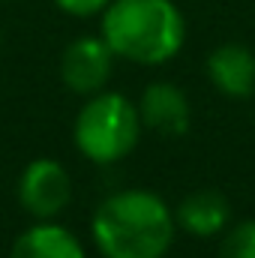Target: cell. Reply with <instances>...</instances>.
<instances>
[{
    "label": "cell",
    "instance_id": "cell-5",
    "mask_svg": "<svg viewBox=\"0 0 255 258\" xmlns=\"http://www.w3.org/2000/svg\"><path fill=\"white\" fill-rule=\"evenodd\" d=\"M114 51L102 36H78L63 48L60 57V78L72 93L93 96L105 90L114 72Z\"/></svg>",
    "mask_w": 255,
    "mask_h": 258
},
{
    "label": "cell",
    "instance_id": "cell-1",
    "mask_svg": "<svg viewBox=\"0 0 255 258\" xmlns=\"http://www.w3.org/2000/svg\"><path fill=\"white\" fill-rule=\"evenodd\" d=\"M90 231L105 258H162L174 240L177 219L156 192L120 189L96 207Z\"/></svg>",
    "mask_w": 255,
    "mask_h": 258
},
{
    "label": "cell",
    "instance_id": "cell-3",
    "mask_svg": "<svg viewBox=\"0 0 255 258\" xmlns=\"http://www.w3.org/2000/svg\"><path fill=\"white\" fill-rule=\"evenodd\" d=\"M141 132L144 126L138 105L129 102L123 93H108V90L93 93L81 105L72 129L78 153L96 165H114L126 159L138 147Z\"/></svg>",
    "mask_w": 255,
    "mask_h": 258
},
{
    "label": "cell",
    "instance_id": "cell-4",
    "mask_svg": "<svg viewBox=\"0 0 255 258\" xmlns=\"http://www.w3.org/2000/svg\"><path fill=\"white\" fill-rule=\"evenodd\" d=\"M72 201V177L57 159H33L18 177V204L36 219H54Z\"/></svg>",
    "mask_w": 255,
    "mask_h": 258
},
{
    "label": "cell",
    "instance_id": "cell-8",
    "mask_svg": "<svg viewBox=\"0 0 255 258\" xmlns=\"http://www.w3.org/2000/svg\"><path fill=\"white\" fill-rule=\"evenodd\" d=\"M174 219L183 231L195 237H216L231 225V204L216 189H198L180 201Z\"/></svg>",
    "mask_w": 255,
    "mask_h": 258
},
{
    "label": "cell",
    "instance_id": "cell-2",
    "mask_svg": "<svg viewBox=\"0 0 255 258\" xmlns=\"http://www.w3.org/2000/svg\"><path fill=\"white\" fill-rule=\"evenodd\" d=\"M102 39L117 57L159 66L186 42V18L174 0H111L102 9Z\"/></svg>",
    "mask_w": 255,
    "mask_h": 258
},
{
    "label": "cell",
    "instance_id": "cell-11",
    "mask_svg": "<svg viewBox=\"0 0 255 258\" xmlns=\"http://www.w3.org/2000/svg\"><path fill=\"white\" fill-rule=\"evenodd\" d=\"M66 15H75V18H93V15H102V9L111 3V0H54Z\"/></svg>",
    "mask_w": 255,
    "mask_h": 258
},
{
    "label": "cell",
    "instance_id": "cell-9",
    "mask_svg": "<svg viewBox=\"0 0 255 258\" xmlns=\"http://www.w3.org/2000/svg\"><path fill=\"white\" fill-rule=\"evenodd\" d=\"M9 258H87L81 240L51 219H39V225H30L21 231L9 249Z\"/></svg>",
    "mask_w": 255,
    "mask_h": 258
},
{
    "label": "cell",
    "instance_id": "cell-6",
    "mask_svg": "<svg viewBox=\"0 0 255 258\" xmlns=\"http://www.w3.org/2000/svg\"><path fill=\"white\" fill-rule=\"evenodd\" d=\"M135 105L141 114V126L156 132V135H165V138L186 135V129L192 123V105L186 93L168 81L147 84Z\"/></svg>",
    "mask_w": 255,
    "mask_h": 258
},
{
    "label": "cell",
    "instance_id": "cell-10",
    "mask_svg": "<svg viewBox=\"0 0 255 258\" xmlns=\"http://www.w3.org/2000/svg\"><path fill=\"white\" fill-rule=\"evenodd\" d=\"M219 258H255V219H240L222 231Z\"/></svg>",
    "mask_w": 255,
    "mask_h": 258
},
{
    "label": "cell",
    "instance_id": "cell-7",
    "mask_svg": "<svg viewBox=\"0 0 255 258\" xmlns=\"http://www.w3.org/2000/svg\"><path fill=\"white\" fill-rule=\"evenodd\" d=\"M204 69L210 84L231 99H246L255 93V54L240 42H225L213 48Z\"/></svg>",
    "mask_w": 255,
    "mask_h": 258
}]
</instances>
